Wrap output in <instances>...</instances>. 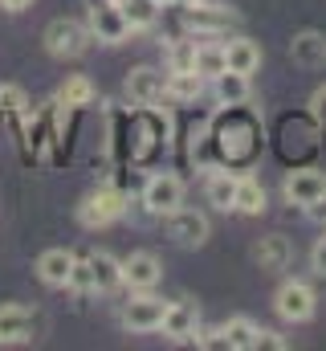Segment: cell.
<instances>
[{"label": "cell", "instance_id": "cell-1", "mask_svg": "<svg viewBox=\"0 0 326 351\" xmlns=\"http://www.w3.org/2000/svg\"><path fill=\"white\" fill-rule=\"evenodd\" d=\"M86 29H90V37L102 41V45H118V41L131 37V25H127L123 8H118L114 0H94V4H90V16H86Z\"/></svg>", "mask_w": 326, "mask_h": 351}, {"label": "cell", "instance_id": "cell-2", "mask_svg": "<svg viewBox=\"0 0 326 351\" xmlns=\"http://www.w3.org/2000/svg\"><path fill=\"white\" fill-rule=\"evenodd\" d=\"M163 315H167V302L155 298L151 290H135L127 302H123V311H118V319H123V327L127 331H160Z\"/></svg>", "mask_w": 326, "mask_h": 351}, {"label": "cell", "instance_id": "cell-3", "mask_svg": "<svg viewBox=\"0 0 326 351\" xmlns=\"http://www.w3.org/2000/svg\"><path fill=\"white\" fill-rule=\"evenodd\" d=\"M123 213H127V196H123L118 188H98V192H90V196L82 200L78 221L86 229H106V225H114Z\"/></svg>", "mask_w": 326, "mask_h": 351}, {"label": "cell", "instance_id": "cell-4", "mask_svg": "<svg viewBox=\"0 0 326 351\" xmlns=\"http://www.w3.org/2000/svg\"><path fill=\"white\" fill-rule=\"evenodd\" d=\"M179 21H184V29L188 33H225L229 25H237L241 16L233 12V8H225V4H200V0H188L184 8H179Z\"/></svg>", "mask_w": 326, "mask_h": 351}, {"label": "cell", "instance_id": "cell-5", "mask_svg": "<svg viewBox=\"0 0 326 351\" xmlns=\"http://www.w3.org/2000/svg\"><path fill=\"white\" fill-rule=\"evenodd\" d=\"M90 41H94L90 29L78 25V21H70V16L49 21V29H45V49H49L53 58H82Z\"/></svg>", "mask_w": 326, "mask_h": 351}, {"label": "cell", "instance_id": "cell-6", "mask_svg": "<svg viewBox=\"0 0 326 351\" xmlns=\"http://www.w3.org/2000/svg\"><path fill=\"white\" fill-rule=\"evenodd\" d=\"M184 204V180L175 172H155L147 184H143V208L155 213V217H167Z\"/></svg>", "mask_w": 326, "mask_h": 351}, {"label": "cell", "instance_id": "cell-7", "mask_svg": "<svg viewBox=\"0 0 326 351\" xmlns=\"http://www.w3.org/2000/svg\"><path fill=\"white\" fill-rule=\"evenodd\" d=\"M273 306H277V315L286 323H306V319H314V290L306 282H286L277 290Z\"/></svg>", "mask_w": 326, "mask_h": 351}, {"label": "cell", "instance_id": "cell-8", "mask_svg": "<svg viewBox=\"0 0 326 351\" xmlns=\"http://www.w3.org/2000/svg\"><path fill=\"white\" fill-rule=\"evenodd\" d=\"M160 331L171 343H192L200 335V311L192 302H167V315H163Z\"/></svg>", "mask_w": 326, "mask_h": 351}, {"label": "cell", "instance_id": "cell-9", "mask_svg": "<svg viewBox=\"0 0 326 351\" xmlns=\"http://www.w3.org/2000/svg\"><path fill=\"white\" fill-rule=\"evenodd\" d=\"M160 278H163V262L155 254L139 250V254L123 258V286H131V290H155Z\"/></svg>", "mask_w": 326, "mask_h": 351}, {"label": "cell", "instance_id": "cell-10", "mask_svg": "<svg viewBox=\"0 0 326 351\" xmlns=\"http://www.w3.org/2000/svg\"><path fill=\"white\" fill-rule=\"evenodd\" d=\"M281 192H286V200H290V204L306 208V204H314V200H323V196H326V172H314V168L290 172V176H286V184H281Z\"/></svg>", "mask_w": 326, "mask_h": 351}, {"label": "cell", "instance_id": "cell-11", "mask_svg": "<svg viewBox=\"0 0 326 351\" xmlns=\"http://www.w3.org/2000/svg\"><path fill=\"white\" fill-rule=\"evenodd\" d=\"M167 233H171L179 245H204V241H208V217L179 204L175 213H167Z\"/></svg>", "mask_w": 326, "mask_h": 351}, {"label": "cell", "instance_id": "cell-12", "mask_svg": "<svg viewBox=\"0 0 326 351\" xmlns=\"http://www.w3.org/2000/svg\"><path fill=\"white\" fill-rule=\"evenodd\" d=\"M163 94H167V78H163L160 70L139 66V70L127 74V98H131L135 106H155Z\"/></svg>", "mask_w": 326, "mask_h": 351}, {"label": "cell", "instance_id": "cell-13", "mask_svg": "<svg viewBox=\"0 0 326 351\" xmlns=\"http://www.w3.org/2000/svg\"><path fill=\"white\" fill-rule=\"evenodd\" d=\"M74 265H78V258H74L70 250H45V254L37 258V278H41L45 286H70Z\"/></svg>", "mask_w": 326, "mask_h": 351}, {"label": "cell", "instance_id": "cell-14", "mask_svg": "<svg viewBox=\"0 0 326 351\" xmlns=\"http://www.w3.org/2000/svg\"><path fill=\"white\" fill-rule=\"evenodd\" d=\"M29 339H33V311L0 306V343H29Z\"/></svg>", "mask_w": 326, "mask_h": 351}, {"label": "cell", "instance_id": "cell-15", "mask_svg": "<svg viewBox=\"0 0 326 351\" xmlns=\"http://www.w3.org/2000/svg\"><path fill=\"white\" fill-rule=\"evenodd\" d=\"M90 278H94V290L98 294H110V290L123 286V262L110 258L106 250H98V254H90Z\"/></svg>", "mask_w": 326, "mask_h": 351}, {"label": "cell", "instance_id": "cell-16", "mask_svg": "<svg viewBox=\"0 0 326 351\" xmlns=\"http://www.w3.org/2000/svg\"><path fill=\"white\" fill-rule=\"evenodd\" d=\"M253 258L261 262V269H286L290 258H294V250H290V241L281 237V233H269V237H261L257 245H253Z\"/></svg>", "mask_w": 326, "mask_h": 351}, {"label": "cell", "instance_id": "cell-17", "mask_svg": "<svg viewBox=\"0 0 326 351\" xmlns=\"http://www.w3.org/2000/svg\"><path fill=\"white\" fill-rule=\"evenodd\" d=\"M212 94H216L225 106H241V102H249V94H253V86H249V74H237V70L216 74V78H212Z\"/></svg>", "mask_w": 326, "mask_h": 351}, {"label": "cell", "instance_id": "cell-18", "mask_svg": "<svg viewBox=\"0 0 326 351\" xmlns=\"http://www.w3.org/2000/svg\"><path fill=\"white\" fill-rule=\"evenodd\" d=\"M237 184H241V176L212 172L208 176V204L221 208V213H233V204H237Z\"/></svg>", "mask_w": 326, "mask_h": 351}, {"label": "cell", "instance_id": "cell-19", "mask_svg": "<svg viewBox=\"0 0 326 351\" xmlns=\"http://www.w3.org/2000/svg\"><path fill=\"white\" fill-rule=\"evenodd\" d=\"M225 58H229V70H237V74H253V70L261 66V49H257L249 37H233V41L225 45Z\"/></svg>", "mask_w": 326, "mask_h": 351}, {"label": "cell", "instance_id": "cell-20", "mask_svg": "<svg viewBox=\"0 0 326 351\" xmlns=\"http://www.w3.org/2000/svg\"><path fill=\"white\" fill-rule=\"evenodd\" d=\"M233 213H241V217H261V213H265V188H261V180H253V176H241Z\"/></svg>", "mask_w": 326, "mask_h": 351}, {"label": "cell", "instance_id": "cell-21", "mask_svg": "<svg viewBox=\"0 0 326 351\" xmlns=\"http://www.w3.org/2000/svg\"><path fill=\"white\" fill-rule=\"evenodd\" d=\"M290 58L302 62V66H318V62H326V37L323 33H298V37L290 41Z\"/></svg>", "mask_w": 326, "mask_h": 351}, {"label": "cell", "instance_id": "cell-22", "mask_svg": "<svg viewBox=\"0 0 326 351\" xmlns=\"http://www.w3.org/2000/svg\"><path fill=\"white\" fill-rule=\"evenodd\" d=\"M192 70H196L204 82H212L216 74H225V70H229L225 45H200V49H196V58H192Z\"/></svg>", "mask_w": 326, "mask_h": 351}, {"label": "cell", "instance_id": "cell-23", "mask_svg": "<svg viewBox=\"0 0 326 351\" xmlns=\"http://www.w3.org/2000/svg\"><path fill=\"white\" fill-rule=\"evenodd\" d=\"M131 29H151L160 21V0H114Z\"/></svg>", "mask_w": 326, "mask_h": 351}, {"label": "cell", "instance_id": "cell-24", "mask_svg": "<svg viewBox=\"0 0 326 351\" xmlns=\"http://www.w3.org/2000/svg\"><path fill=\"white\" fill-rule=\"evenodd\" d=\"M200 90H204V78H200L196 70H171V74H167V94L179 98V102H196Z\"/></svg>", "mask_w": 326, "mask_h": 351}, {"label": "cell", "instance_id": "cell-25", "mask_svg": "<svg viewBox=\"0 0 326 351\" xmlns=\"http://www.w3.org/2000/svg\"><path fill=\"white\" fill-rule=\"evenodd\" d=\"M257 323L253 319H244V315H237V319H229L225 323V335H229V351H253L257 348Z\"/></svg>", "mask_w": 326, "mask_h": 351}, {"label": "cell", "instance_id": "cell-26", "mask_svg": "<svg viewBox=\"0 0 326 351\" xmlns=\"http://www.w3.org/2000/svg\"><path fill=\"white\" fill-rule=\"evenodd\" d=\"M58 102L62 106H90L94 102V82L90 78H66L62 86H58Z\"/></svg>", "mask_w": 326, "mask_h": 351}, {"label": "cell", "instance_id": "cell-27", "mask_svg": "<svg viewBox=\"0 0 326 351\" xmlns=\"http://www.w3.org/2000/svg\"><path fill=\"white\" fill-rule=\"evenodd\" d=\"M0 110H8V114H25V110H29L25 90L21 86H0Z\"/></svg>", "mask_w": 326, "mask_h": 351}, {"label": "cell", "instance_id": "cell-28", "mask_svg": "<svg viewBox=\"0 0 326 351\" xmlns=\"http://www.w3.org/2000/svg\"><path fill=\"white\" fill-rule=\"evenodd\" d=\"M196 343L208 348V351H229V335H225V327H221V331H200Z\"/></svg>", "mask_w": 326, "mask_h": 351}, {"label": "cell", "instance_id": "cell-29", "mask_svg": "<svg viewBox=\"0 0 326 351\" xmlns=\"http://www.w3.org/2000/svg\"><path fill=\"white\" fill-rule=\"evenodd\" d=\"M70 286H74V290H94V278H90V258L74 265V274H70Z\"/></svg>", "mask_w": 326, "mask_h": 351}, {"label": "cell", "instance_id": "cell-30", "mask_svg": "<svg viewBox=\"0 0 326 351\" xmlns=\"http://www.w3.org/2000/svg\"><path fill=\"white\" fill-rule=\"evenodd\" d=\"M281 348H286V339L277 331H257V348L253 351H281Z\"/></svg>", "mask_w": 326, "mask_h": 351}, {"label": "cell", "instance_id": "cell-31", "mask_svg": "<svg viewBox=\"0 0 326 351\" xmlns=\"http://www.w3.org/2000/svg\"><path fill=\"white\" fill-rule=\"evenodd\" d=\"M310 262H314V269L326 278V237H318V245H314V254H310Z\"/></svg>", "mask_w": 326, "mask_h": 351}, {"label": "cell", "instance_id": "cell-32", "mask_svg": "<svg viewBox=\"0 0 326 351\" xmlns=\"http://www.w3.org/2000/svg\"><path fill=\"white\" fill-rule=\"evenodd\" d=\"M306 213H310L314 221H326V196L323 200H314V204H306Z\"/></svg>", "mask_w": 326, "mask_h": 351}, {"label": "cell", "instance_id": "cell-33", "mask_svg": "<svg viewBox=\"0 0 326 351\" xmlns=\"http://www.w3.org/2000/svg\"><path fill=\"white\" fill-rule=\"evenodd\" d=\"M29 4H33V0H0V8H4V12H25Z\"/></svg>", "mask_w": 326, "mask_h": 351}, {"label": "cell", "instance_id": "cell-34", "mask_svg": "<svg viewBox=\"0 0 326 351\" xmlns=\"http://www.w3.org/2000/svg\"><path fill=\"white\" fill-rule=\"evenodd\" d=\"M310 106H314V114H318V119H326V90H318V94L310 98Z\"/></svg>", "mask_w": 326, "mask_h": 351}]
</instances>
